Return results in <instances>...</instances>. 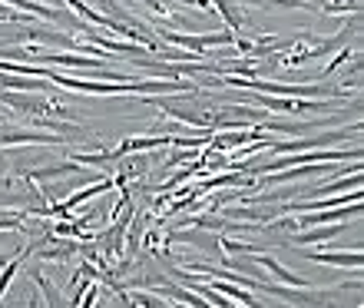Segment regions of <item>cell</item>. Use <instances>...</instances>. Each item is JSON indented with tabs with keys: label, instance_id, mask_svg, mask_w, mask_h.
Returning <instances> with one entry per match:
<instances>
[{
	"label": "cell",
	"instance_id": "obj_8",
	"mask_svg": "<svg viewBox=\"0 0 364 308\" xmlns=\"http://www.w3.org/2000/svg\"><path fill=\"white\" fill-rule=\"evenodd\" d=\"M17 265H20V259H14L4 269V275H0V299H4V292H7V285H10V279H14V272H17Z\"/></svg>",
	"mask_w": 364,
	"mask_h": 308
},
{
	"label": "cell",
	"instance_id": "obj_5",
	"mask_svg": "<svg viewBox=\"0 0 364 308\" xmlns=\"http://www.w3.org/2000/svg\"><path fill=\"white\" fill-rule=\"evenodd\" d=\"M325 169H331V166H301V169H291V173H278L275 169V183H291V179H301V176H311V173H325Z\"/></svg>",
	"mask_w": 364,
	"mask_h": 308
},
{
	"label": "cell",
	"instance_id": "obj_9",
	"mask_svg": "<svg viewBox=\"0 0 364 308\" xmlns=\"http://www.w3.org/2000/svg\"><path fill=\"white\" fill-rule=\"evenodd\" d=\"M0 229H20V212H7V216H0Z\"/></svg>",
	"mask_w": 364,
	"mask_h": 308
},
{
	"label": "cell",
	"instance_id": "obj_4",
	"mask_svg": "<svg viewBox=\"0 0 364 308\" xmlns=\"http://www.w3.org/2000/svg\"><path fill=\"white\" fill-rule=\"evenodd\" d=\"M341 235V225H331V229H311V232H301V235H291V245H311V242H335Z\"/></svg>",
	"mask_w": 364,
	"mask_h": 308
},
{
	"label": "cell",
	"instance_id": "obj_1",
	"mask_svg": "<svg viewBox=\"0 0 364 308\" xmlns=\"http://www.w3.org/2000/svg\"><path fill=\"white\" fill-rule=\"evenodd\" d=\"M358 212H361V209H358V203H351V209H335V212H325V209L315 212V209H311V216H301L298 222H301V225H325V222L348 219V216H358Z\"/></svg>",
	"mask_w": 364,
	"mask_h": 308
},
{
	"label": "cell",
	"instance_id": "obj_10",
	"mask_svg": "<svg viewBox=\"0 0 364 308\" xmlns=\"http://www.w3.org/2000/svg\"><path fill=\"white\" fill-rule=\"evenodd\" d=\"M143 4H146V7H149V10H156V14H163V17H166V14H169V7H166L163 0H143Z\"/></svg>",
	"mask_w": 364,
	"mask_h": 308
},
{
	"label": "cell",
	"instance_id": "obj_6",
	"mask_svg": "<svg viewBox=\"0 0 364 308\" xmlns=\"http://www.w3.org/2000/svg\"><path fill=\"white\" fill-rule=\"evenodd\" d=\"M212 289L222 292V295H232V299H239L242 305H255V299H252L249 292H245V289H235V285H229V282H215Z\"/></svg>",
	"mask_w": 364,
	"mask_h": 308
},
{
	"label": "cell",
	"instance_id": "obj_3",
	"mask_svg": "<svg viewBox=\"0 0 364 308\" xmlns=\"http://www.w3.org/2000/svg\"><path fill=\"white\" fill-rule=\"evenodd\" d=\"M259 265H265V269L275 275V279H282L285 285H291V289H308V282L305 279H298L295 272H288L285 265H278L275 259H269V255H259Z\"/></svg>",
	"mask_w": 364,
	"mask_h": 308
},
{
	"label": "cell",
	"instance_id": "obj_2",
	"mask_svg": "<svg viewBox=\"0 0 364 308\" xmlns=\"http://www.w3.org/2000/svg\"><path fill=\"white\" fill-rule=\"evenodd\" d=\"M311 262H325V265H338V269H361V252H348V255H331V252H311Z\"/></svg>",
	"mask_w": 364,
	"mask_h": 308
},
{
	"label": "cell",
	"instance_id": "obj_7",
	"mask_svg": "<svg viewBox=\"0 0 364 308\" xmlns=\"http://www.w3.org/2000/svg\"><path fill=\"white\" fill-rule=\"evenodd\" d=\"M33 279H37V285L43 289V295H47L50 305H60V292H53V285H50L47 279H40V275H33Z\"/></svg>",
	"mask_w": 364,
	"mask_h": 308
}]
</instances>
